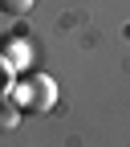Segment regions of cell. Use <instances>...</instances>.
<instances>
[{
  "label": "cell",
  "instance_id": "3",
  "mask_svg": "<svg viewBox=\"0 0 130 147\" xmlns=\"http://www.w3.org/2000/svg\"><path fill=\"white\" fill-rule=\"evenodd\" d=\"M21 115H25V110L12 102V94H4V98H0V131H12V127L21 123Z\"/></svg>",
  "mask_w": 130,
  "mask_h": 147
},
{
  "label": "cell",
  "instance_id": "4",
  "mask_svg": "<svg viewBox=\"0 0 130 147\" xmlns=\"http://www.w3.org/2000/svg\"><path fill=\"white\" fill-rule=\"evenodd\" d=\"M33 4H37V0H0V12H8V16H25Z\"/></svg>",
  "mask_w": 130,
  "mask_h": 147
},
{
  "label": "cell",
  "instance_id": "2",
  "mask_svg": "<svg viewBox=\"0 0 130 147\" xmlns=\"http://www.w3.org/2000/svg\"><path fill=\"white\" fill-rule=\"evenodd\" d=\"M0 57H4L12 69H29L33 49H29V41H25L21 33H8V37H0Z\"/></svg>",
  "mask_w": 130,
  "mask_h": 147
},
{
  "label": "cell",
  "instance_id": "5",
  "mask_svg": "<svg viewBox=\"0 0 130 147\" xmlns=\"http://www.w3.org/2000/svg\"><path fill=\"white\" fill-rule=\"evenodd\" d=\"M12 78H16V69H12L4 57H0V98H4V94H12Z\"/></svg>",
  "mask_w": 130,
  "mask_h": 147
},
{
  "label": "cell",
  "instance_id": "1",
  "mask_svg": "<svg viewBox=\"0 0 130 147\" xmlns=\"http://www.w3.org/2000/svg\"><path fill=\"white\" fill-rule=\"evenodd\" d=\"M12 102L21 106L25 115H45V110H53V102H57V82H53L49 74H25V78L12 86Z\"/></svg>",
  "mask_w": 130,
  "mask_h": 147
}]
</instances>
